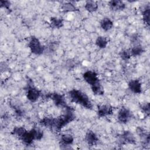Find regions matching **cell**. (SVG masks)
I'll return each mask as SVG.
<instances>
[{
	"label": "cell",
	"mask_w": 150,
	"mask_h": 150,
	"mask_svg": "<svg viewBox=\"0 0 150 150\" xmlns=\"http://www.w3.org/2000/svg\"><path fill=\"white\" fill-rule=\"evenodd\" d=\"M69 95L71 101L87 109L91 110L93 108V104L89 97L85 93L81 90L75 88L72 89L69 91Z\"/></svg>",
	"instance_id": "6da1fadb"
},
{
	"label": "cell",
	"mask_w": 150,
	"mask_h": 150,
	"mask_svg": "<svg viewBox=\"0 0 150 150\" xmlns=\"http://www.w3.org/2000/svg\"><path fill=\"white\" fill-rule=\"evenodd\" d=\"M65 110L66 112L57 118H53L52 129L59 131L75 119V115L71 107H69Z\"/></svg>",
	"instance_id": "7a4b0ae2"
},
{
	"label": "cell",
	"mask_w": 150,
	"mask_h": 150,
	"mask_svg": "<svg viewBox=\"0 0 150 150\" xmlns=\"http://www.w3.org/2000/svg\"><path fill=\"white\" fill-rule=\"evenodd\" d=\"M28 47L30 52L35 55L42 54L45 50V47L42 45L40 40L35 36H32L28 42Z\"/></svg>",
	"instance_id": "3957f363"
},
{
	"label": "cell",
	"mask_w": 150,
	"mask_h": 150,
	"mask_svg": "<svg viewBox=\"0 0 150 150\" xmlns=\"http://www.w3.org/2000/svg\"><path fill=\"white\" fill-rule=\"evenodd\" d=\"M117 143L120 145H124L125 144H135L136 143L135 137L131 131L125 130L118 137L117 139Z\"/></svg>",
	"instance_id": "277c9868"
},
{
	"label": "cell",
	"mask_w": 150,
	"mask_h": 150,
	"mask_svg": "<svg viewBox=\"0 0 150 150\" xmlns=\"http://www.w3.org/2000/svg\"><path fill=\"white\" fill-rule=\"evenodd\" d=\"M45 97L46 98H50L57 106L63 107L65 109L69 107L67 104L64 97L62 94L57 93H50L46 94Z\"/></svg>",
	"instance_id": "5b68a950"
},
{
	"label": "cell",
	"mask_w": 150,
	"mask_h": 150,
	"mask_svg": "<svg viewBox=\"0 0 150 150\" xmlns=\"http://www.w3.org/2000/svg\"><path fill=\"white\" fill-rule=\"evenodd\" d=\"M42 95V92L36 87L29 85L26 88V96L27 99L32 103H35L38 100Z\"/></svg>",
	"instance_id": "8992f818"
},
{
	"label": "cell",
	"mask_w": 150,
	"mask_h": 150,
	"mask_svg": "<svg viewBox=\"0 0 150 150\" xmlns=\"http://www.w3.org/2000/svg\"><path fill=\"white\" fill-rule=\"evenodd\" d=\"M132 117V112L131 111L124 107H121L117 114L118 121L122 124L127 123Z\"/></svg>",
	"instance_id": "52a82bcc"
},
{
	"label": "cell",
	"mask_w": 150,
	"mask_h": 150,
	"mask_svg": "<svg viewBox=\"0 0 150 150\" xmlns=\"http://www.w3.org/2000/svg\"><path fill=\"white\" fill-rule=\"evenodd\" d=\"M84 80L90 86L94 85L100 81L97 73L92 70H87L83 74Z\"/></svg>",
	"instance_id": "ba28073f"
},
{
	"label": "cell",
	"mask_w": 150,
	"mask_h": 150,
	"mask_svg": "<svg viewBox=\"0 0 150 150\" xmlns=\"http://www.w3.org/2000/svg\"><path fill=\"white\" fill-rule=\"evenodd\" d=\"M113 112L112 107L108 104H102L97 108V115L100 117H105L112 114Z\"/></svg>",
	"instance_id": "9c48e42d"
},
{
	"label": "cell",
	"mask_w": 150,
	"mask_h": 150,
	"mask_svg": "<svg viewBox=\"0 0 150 150\" xmlns=\"http://www.w3.org/2000/svg\"><path fill=\"white\" fill-rule=\"evenodd\" d=\"M128 88L135 94H140L142 92L141 82L138 79L131 80L128 83Z\"/></svg>",
	"instance_id": "30bf717a"
},
{
	"label": "cell",
	"mask_w": 150,
	"mask_h": 150,
	"mask_svg": "<svg viewBox=\"0 0 150 150\" xmlns=\"http://www.w3.org/2000/svg\"><path fill=\"white\" fill-rule=\"evenodd\" d=\"M20 139L23 142V144H25L26 145H31L33 143V142L35 140H36L33 128L31 129L29 131L27 130Z\"/></svg>",
	"instance_id": "8fae6325"
},
{
	"label": "cell",
	"mask_w": 150,
	"mask_h": 150,
	"mask_svg": "<svg viewBox=\"0 0 150 150\" xmlns=\"http://www.w3.org/2000/svg\"><path fill=\"white\" fill-rule=\"evenodd\" d=\"M84 139L86 143L90 146H94L96 145L98 141V138L96 134L91 130H89L87 132Z\"/></svg>",
	"instance_id": "7c38bea8"
},
{
	"label": "cell",
	"mask_w": 150,
	"mask_h": 150,
	"mask_svg": "<svg viewBox=\"0 0 150 150\" xmlns=\"http://www.w3.org/2000/svg\"><path fill=\"white\" fill-rule=\"evenodd\" d=\"M108 6L113 11H120L124 10L126 8L125 4L120 0H112L109 1Z\"/></svg>",
	"instance_id": "4fadbf2b"
},
{
	"label": "cell",
	"mask_w": 150,
	"mask_h": 150,
	"mask_svg": "<svg viewBox=\"0 0 150 150\" xmlns=\"http://www.w3.org/2000/svg\"><path fill=\"white\" fill-rule=\"evenodd\" d=\"M100 25L101 29L104 31H108L111 30L114 26L112 21L107 17L102 19L100 21Z\"/></svg>",
	"instance_id": "5bb4252c"
},
{
	"label": "cell",
	"mask_w": 150,
	"mask_h": 150,
	"mask_svg": "<svg viewBox=\"0 0 150 150\" xmlns=\"http://www.w3.org/2000/svg\"><path fill=\"white\" fill-rule=\"evenodd\" d=\"M98 8L97 2L94 1H87L84 4V8L87 11L90 13L96 12Z\"/></svg>",
	"instance_id": "9a60e30c"
},
{
	"label": "cell",
	"mask_w": 150,
	"mask_h": 150,
	"mask_svg": "<svg viewBox=\"0 0 150 150\" xmlns=\"http://www.w3.org/2000/svg\"><path fill=\"white\" fill-rule=\"evenodd\" d=\"M60 141L62 145H71L74 141V138L70 134H63L61 135Z\"/></svg>",
	"instance_id": "2e32d148"
},
{
	"label": "cell",
	"mask_w": 150,
	"mask_h": 150,
	"mask_svg": "<svg viewBox=\"0 0 150 150\" xmlns=\"http://www.w3.org/2000/svg\"><path fill=\"white\" fill-rule=\"evenodd\" d=\"M64 22L62 18L58 17H52L50 19V25L51 27L56 29H59L63 26Z\"/></svg>",
	"instance_id": "e0dca14e"
},
{
	"label": "cell",
	"mask_w": 150,
	"mask_h": 150,
	"mask_svg": "<svg viewBox=\"0 0 150 150\" xmlns=\"http://www.w3.org/2000/svg\"><path fill=\"white\" fill-rule=\"evenodd\" d=\"M130 50L131 56L136 57L141 55L145 51L144 47L140 45H134Z\"/></svg>",
	"instance_id": "ac0fdd59"
},
{
	"label": "cell",
	"mask_w": 150,
	"mask_h": 150,
	"mask_svg": "<svg viewBox=\"0 0 150 150\" xmlns=\"http://www.w3.org/2000/svg\"><path fill=\"white\" fill-rule=\"evenodd\" d=\"M90 87L94 94L97 96H101L104 94V88L101 84L100 81Z\"/></svg>",
	"instance_id": "d6986e66"
},
{
	"label": "cell",
	"mask_w": 150,
	"mask_h": 150,
	"mask_svg": "<svg viewBox=\"0 0 150 150\" xmlns=\"http://www.w3.org/2000/svg\"><path fill=\"white\" fill-rule=\"evenodd\" d=\"M95 43L98 48L105 49L108 45V40L103 36H99L96 38Z\"/></svg>",
	"instance_id": "ffe728a7"
},
{
	"label": "cell",
	"mask_w": 150,
	"mask_h": 150,
	"mask_svg": "<svg viewBox=\"0 0 150 150\" xmlns=\"http://www.w3.org/2000/svg\"><path fill=\"white\" fill-rule=\"evenodd\" d=\"M61 9L63 12H76L77 11V7L71 2L64 3L61 6Z\"/></svg>",
	"instance_id": "44dd1931"
},
{
	"label": "cell",
	"mask_w": 150,
	"mask_h": 150,
	"mask_svg": "<svg viewBox=\"0 0 150 150\" xmlns=\"http://www.w3.org/2000/svg\"><path fill=\"white\" fill-rule=\"evenodd\" d=\"M26 131L27 130L23 127H16L13 129L12 134L20 139L26 132Z\"/></svg>",
	"instance_id": "7402d4cb"
},
{
	"label": "cell",
	"mask_w": 150,
	"mask_h": 150,
	"mask_svg": "<svg viewBox=\"0 0 150 150\" xmlns=\"http://www.w3.org/2000/svg\"><path fill=\"white\" fill-rule=\"evenodd\" d=\"M149 13H150V8L149 6L147 5L144 9L142 12V20L145 24L147 26L149 25Z\"/></svg>",
	"instance_id": "603a6c76"
},
{
	"label": "cell",
	"mask_w": 150,
	"mask_h": 150,
	"mask_svg": "<svg viewBox=\"0 0 150 150\" xmlns=\"http://www.w3.org/2000/svg\"><path fill=\"white\" fill-rule=\"evenodd\" d=\"M120 57L121 58V59L123 60L124 61H128L132 57L129 49L122 50L120 53Z\"/></svg>",
	"instance_id": "cb8c5ba5"
},
{
	"label": "cell",
	"mask_w": 150,
	"mask_h": 150,
	"mask_svg": "<svg viewBox=\"0 0 150 150\" xmlns=\"http://www.w3.org/2000/svg\"><path fill=\"white\" fill-rule=\"evenodd\" d=\"M141 109L142 111L147 116H148L150 114V106L149 103L148 102H145L141 104Z\"/></svg>",
	"instance_id": "d4e9b609"
},
{
	"label": "cell",
	"mask_w": 150,
	"mask_h": 150,
	"mask_svg": "<svg viewBox=\"0 0 150 150\" xmlns=\"http://www.w3.org/2000/svg\"><path fill=\"white\" fill-rule=\"evenodd\" d=\"M0 6L1 8H4L7 10H9V9H10L11 2L8 1L1 0L0 1Z\"/></svg>",
	"instance_id": "484cf974"
},
{
	"label": "cell",
	"mask_w": 150,
	"mask_h": 150,
	"mask_svg": "<svg viewBox=\"0 0 150 150\" xmlns=\"http://www.w3.org/2000/svg\"><path fill=\"white\" fill-rule=\"evenodd\" d=\"M138 39H139V37L138 36V35H137V34L133 35L132 36L131 41L133 43H135V45H136V43H137V42L138 41Z\"/></svg>",
	"instance_id": "4316f807"
}]
</instances>
